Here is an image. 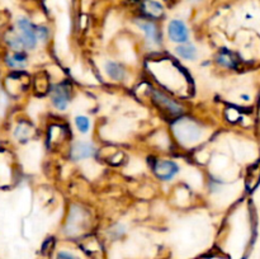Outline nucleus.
Here are the masks:
<instances>
[{
	"label": "nucleus",
	"instance_id": "f257e3e1",
	"mask_svg": "<svg viewBox=\"0 0 260 259\" xmlns=\"http://www.w3.org/2000/svg\"><path fill=\"white\" fill-rule=\"evenodd\" d=\"M17 29L24 43V48L33 50L40 41L37 35V25L33 24L27 18H19L17 20Z\"/></svg>",
	"mask_w": 260,
	"mask_h": 259
},
{
	"label": "nucleus",
	"instance_id": "9b49d317",
	"mask_svg": "<svg viewBox=\"0 0 260 259\" xmlns=\"http://www.w3.org/2000/svg\"><path fill=\"white\" fill-rule=\"evenodd\" d=\"M104 70H106L107 75L113 80H122L126 76L124 69L114 61H107L106 65H104Z\"/></svg>",
	"mask_w": 260,
	"mask_h": 259
},
{
	"label": "nucleus",
	"instance_id": "2eb2a0df",
	"mask_svg": "<svg viewBox=\"0 0 260 259\" xmlns=\"http://www.w3.org/2000/svg\"><path fill=\"white\" fill-rule=\"evenodd\" d=\"M75 126L80 134H88L89 130H90V119L86 116H76Z\"/></svg>",
	"mask_w": 260,
	"mask_h": 259
},
{
	"label": "nucleus",
	"instance_id": "6e6552de",
	"mask_svg": "<svg viewBox=\"0 0 260 259\" xmlns=\"http://www.w3.org/2000/svg\"><path fill=\"white\" fill-rule=\"evenodd\" d=\"M178 136L180 137V141L183 142H194L198 141L201 137V130L197 124L193 123L192 121H183L179 122V126L175 127Z\"/></svg>",
	"mask_w": 260,
	"mask_h": 259
},
{
	"label": "nucleus",
	"instance_id": "20e7f679",
	"mask_svg": "<svg viewBox=\"0 0 260 259\" xmlns=\"http://www.w3.org/2000/svg\"><path fill=\"white\" fill-rule=\"evenodd\" d=\"M51 102L57 111H66L70 104V90L63 84H55L50 89Z\"/></svg>",
	"mask_w": 260,
	"mask_h": 259
},
{
	"label": "nucleus",
	"instance_id": "1a4fd4ad",
	"mask_svg": "<svg viewBox=\"0 0 260 259\" xmlns=\"http://www.w3.org/2000/svg\"><path fill=\"white\" fill-rule=\"evenodd\" d=\"M141 10L147 18L151 19H159L164 15L165 8L157 0H142L141 3Z\"/></svg>",
	"mask_w": 260,
	"mask_h": 259
},
{
	"label": "nucleus",
	"instance_id": "423d86ee",
	"mask_svg": "<svg viewBox=\"0 0 260 259\" xmlns=\"http://www.w3.org/2000/svg\"><path fill=\"white\" fill-rule=\"evenodd\" d=\"M96 154V147L93 142L88 141H79L73 145L70 150V157L74 161L79 160H85L94 157Z\"/></svg>",
	"mask_w": 260,
	"mask_h": 259
},
{
	"label": "nucleus",
	"instance_id": "0eeeda50",
	"mask_svg": "<svg viewBox=\"0 0 260 259\" xmlns=\"http://www.w3.org/2000/svg\"><path fill=\"white\" fill-rule=\"evenodd\" d=\"M152 99L157 103V106L161 109L167 111L168 113L173 114V116H177L183 112L182 106H180L178 102H175L174 99H172L170 96H168L167 94L162 93L160 90H152Z\"/></svg>",
	"mask_w": 260,
	"mask_h": 259
},
{
	"label": "nucleus",
	"instance_id": "9d476101",
	"mask_svg": "<svg viewBox=\"0 0 260 259\" xmlns=\"http://www.w3.org/2000/svg\"><path fill=\"white\" fill-rule=\"evenodd\" d=\"M175 53H177L178 57L187 61H193L198 57L197 47L194 45H190V43H183V45L175 47Z\"/></svg>",
	"mask_w": 260,
	"mask_h": 259
},
{
	"label": "nucleus",
	"instance_id": "f3484780",
	"mask_svg": "<svg viewBox=\"0 0 260 259\" xmlns=\"http://www.w3.org/2000/svg\"><path fill=\"white\" fill-rule=\"evenodd\" d=\"M188 2H189V3H198V2H201V0H188Z\"/></svg>",
	"mask_w": 260,
	"mask_h": 259
},
{
	"label": "nucleus",
	"instance_id": "f03ea898",
	"mask_svg": "<svg viewBox=\"0 0 260 259\" xmlns=\"http://www.w3.org/2000/svg\"><path fill=\"white\" fill-rule=\"evenodd\" d=\"M168 37L172 42L179 43H188L189 41V28L187 23L182 19H172L168 24Z\"/></svg>",
	"mask_w": 260,
	"mask_h": 259
},
{
	"label": "nucleus",
	"instance_id": "ddd939ff",
	"mask_svg": "<svg viewBox=\"0 0 260 259\" xmlns=\"http://www.w3.org/2000/svg\"><path fill=\"white\" fill-rule=\"evenodd\" d=\"M216 60H217L218 65L225 69H234L236 66V60L229 51H221Z\"/></svg>",
	"mask_w": 260,
	"mask_h": 259
},
{
	"label": "nucleus",
	"instance_id": "4468645a",
	"mask_svg": "<svg viewBox=\"0 0 260 259\" xmlns=\"http://www.w3.org/2000/svg\"><path fill=\"white\" fill-rule=\"evenodd\" d=\"M7 42H8V45H9L13 50L17 51V52H20V51L24 48V43H23L19 33L10 32L9 36H8V38H7Z\"/></svg>",
	"mask_w": 260,
	"mask_h": 259
},
{
	"label": "nucleus",
	"instance_id": "7ed1b4c3",
	"mask_svg": "<svg viewBox=\"0 0 260 259\" xmlns=\"http://www.w3.org/2000/svg\"><path fill=\"white\" fill-rule=\"evenodd\" d=\"M180 172V167L174 160H157L154 165V173L162 182H172Z\"/></svg>",
	"mask_w": 260,
	"mask_h": 259
},
{
	"label": "nucleus",
	"instance_id": "39448f33",
	"mask_svg": "<svg viewBox=\"0 0 260 259\" xmlns=\"http://www.w3.org/2000/svg\"><path fill=\"white\" fill-rule=\"evenodd\" d=\"M136 24L137 27L145 33L146 41L150 43V45L159 46L160 43H161V32H160L156 23L147 19H137Z\"/></svg>",
	"mask_w": 260,
	"mask_h": 259
},
{
	"label": "nucleus",
	"instance_id": "f8f14e48",
	"mask_svg": "<svg viewBox=\"0 0 260 259\" xmlns=\"http://www.w3.org/2000/svg\"><path fill=\"white\" fill-rule=\"evenodd\" d=\"M7 63L12 69H24L27 66V56L23 52H15L14 55L8 56Z\"/></svg>",
	"mask_w": 260,
	"mask_h": 259
},
{
	"label": "nucleus",
	"instance_id": "dca6fc26",
	"mask_svg": "<svg viewBox=\"0 0 260 259\" xmlns=\"http://www.w3.org/2000/svg\"><path fill=\"white\" fill-rule=\"evenodd\" d=\"M56 259H80L79 256H76L75 254L70 253V251L61 250L58 251L57 255H56Z\"/></svg>",
	"mask_w": 260,
	"mask_h": 259
}]
</instances>
